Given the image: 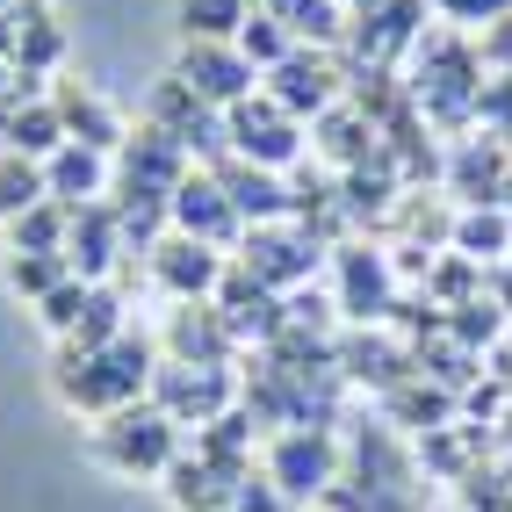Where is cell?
Masks as SVG:
<instances>
[{
	"label": "cell",
	"instance_id": "1",
	"mask_svg": "<svg viewBox=\"0 0 512 512\" xmlns=\"http://www.w3.org/2000/svg\"><path fill=\"white\" fill-rule=\"evenodd\" d=\"M152 375H159V347L145 332H123V339H109V347H94V354L58 347L51 390L73 404V412L109 419V412H123V404H145L152 397Z\"/></svg>",
	"mask_w": 512,
	"mask_h": 512
},
{
	"label": "cell",
	"instance_id": "2",
	"mask_svg": "<svg viewBox=\"0 0 512 512\" xmlns=\"http://www.w3.org/2000/svg\"><path fill=\"white\" fill-rule=\"evenodd\" d=\"M87 448H94L101 469H116V476H166L181 462V426L145 397V404H123V412L94 419Z\"/></svg>",
	"mask_w": 512,
	"mask_h": 512
},
{
	"label": "cell",
	"instance_id": "3",
	"mask_svg": "<svg viewBox=\"0 0 512 512\" xmlns=\"http://www.w3.org/2000/svg\"><path fill=\"white\" fill-rule=\"evenodd\" d=\"M303 130L311 123H296L275 94H246L238 109H224V152L246 166H267V174H289V166H303V145H311Z\"/></svg>",
	"mask_w": 512,
	"mask_h": 512
},
{
	"label": "cell",
	"instance_id": "4",
	"mask_svg": "<svg viewBox=\"0 0 512 512\" xmlns=\"http://www.w3.org/2000/svg\"><path fill=\"white\" fill-rule=\"evenodd\" d=\"M238 267H246L253 282L296 296L303 282H311V267H318V238L303 231L296 217H282V224H246V238H238Z\"/></svg>",
	"mask_w": 512,
	"mask_h": 512
},
{
	"label": "cell",
	"instance_id": "5",
	"mask_svg": "<svg viewBox=\"0 0 512 512\" xmlns=\"http://www.w3.org/2000/svg\"><path fill=\"white\" fill-rule=\"evenodd\" d=\"M260 94H275L296 123H318L325 109H339V101H347V73H339V58H332V51L296 44V51L275 65V73L260 80Z\"/></svg>",
	"mask_w": 512,
	"mask_h": 512
},
{
	"label": "cell",
	"instance_id": "6",
	"mask_svg": "<svg viewBox=\"0 0 512 512\" xmlns=\"http://www.w3.org/2000/svg\"><path fill=\"white\" fill-rule=\"evenodd\" d=\"M426 37V0H354L347 8V37L361 65H390V58H412Z\"/></svg>",
	"mask_w": 512,
	"mask_h": 512
},
{
	"label": "cell",
	"instance_id": "7",
	"mask_svg": "<svg viewBox=\"0 0 512 512\" xmlns=\"http://www.w3.org/2000/svg\"><path fill=\"white\" fill-rule=\"evenodd\" d=\"M267 476L282 484V498H325L339 484V448H332V433L318 426H282L275 440H267Z\"/></svg>",
	"mask_w": 512,
	"mask_h": 512
},
{
	"label": "cell",
	"instance_id": "8",
	"mask_svg": "<svg viewBox=\"0 0 512 512\" xmlns=\"http://www.w3.org/2000/svg\"><path fill=\"white\" fill-rule=\"evenodd\" d=\"M145 123H159L166 138H174L188 159H202V166H217V159H224V109H210V101H202L195 87H181L174 73L152 87Z\"/></svg>",
	"mask_w": 512,
	"mask_h": 512
},
{
	"label": "cell",
	"instance_id": "9",
	"mask_svg": "<svg viewBox=\"0 0 512 512\" xmlns=\"http://www.w3.org/2000/svg\"><path fill=\"white\" fill-rule=\"evenodd\" d=\"M231 397H238V383H231L224 368H188V361H166V354H159L152 404H159L174 426H210V419H224Z\"/></svg>",
	"mask_w": 512,
	"mask_h": 512
},
{
	"label": "cell",
	"instance_id": "10",
	"mask_svg": "<svg viewBox=\"0 0 512 512\" xmlns=\"http://www.w3.org/2000/svg\"><path fill=\"white\" fill-rule=\"evenodd\" d=\"M166 210H174L181 238H202V246H217V253H231L238 238H246V217L231 210V195H224V181L210 174V166H195V174L166 195Z\"/></svg>",
	"mask_w": 512,
	"mask_h": 512
},
{
	"label": "cell",
	"instance_id": "11",
	"mask_svg": "<svg viewBox=\"0 0 512 512\" xmlns=\"http://www.w3.org/2000/svg\"><path fill=\"white\" fill-rule=\"evenodd\" d=\"M231 275V260L217 246H202V238H181V231H166L159 246H152V282L174 296V303H210Z\"/></svg>",
	"mask_w": 512,
	"mask_h": 512
},
{
	"label": "cell",
	"instance_id": "12",
	"mask_svg": "<svg viewBox=\"0 0 512 512\" xmlns=\"http://www.w3.org/2000/svg\"><path fill=\"white\" fill-rule=\"evenodd\" d=\"M174 80L195 87L210 109H238L246 94H260V73L246 65V51H238V44H181Z\"/></svg>",
	"mask_w": 512,
	"mask_h": 512
},
{
	"label": "cell",
	"instance_id": "13",
	"mask_svg": "<svg viewBox=\"0 0 512 512\" xmlns=\"http://www.w3.org/2000/svg\"><path fill=\"white\" fill-rule=\"evenodd\" d=\"M195 174V159L166 138L159 123H145V130H130V138L116 145V181L123 188H145V195H174L181 181Z\"/></svg>",
	"mask_w": 512,
	"mask_h": 512
},
{
	"label": "cell",
	"instance_id": "14",
	"mask_svg": "<svg viewBox=\"0 0 512 512\" xmlns=\"http://www.w3.org/2000/svg\"><path fill=\"white\" fill-rule=\"evenodd\" d=\"M339 311H347L354 325H375V318H383L390 311V296H397V275H390V260L383 253H375V246H339Z\"/></svg>",
	"mask_w": 512,
	"mask_h": 512
},
{
	"label": "cell",
	"instance_id": "15",
	"mask_svg": "<svg viewBox=\"0 0 512 512\" xmlns=\"http://www.w3.org/2000/svg\"><path fill=\"white\" fill-rule=\"evenodd\" d=\"M210 174L224 181V195H231V210L246 217V224H282V217H296V195H289V174H267V166H246V159H217Z\"/></svg>",
	"mask_w": 512,
	"mask_h": 512
},
{
	"label": "cell",
	"instance_id": "16",
	"mask_svg": "<svg viewBox=\"0 0 512 512\" xmlns=\"http://www.w3.org/2000/svg\"><path fill=\"white\" fill-rule=\"evenodd\" d=\"M123 253H130V246H123L116 210H109V202H80V210H73V238H65L73 275H80V282H109Z\"/></svg>",
	"mask_w": 512,
	"mask_h": 512
},
{
	"label": "cell",
	"instance_id": "17",
	"mask_svg": "<svg viewBox=\"0 0 512 512\" xmlns=\"http://www.w3.org/2000/svg\"><path fill=\"white\" fill-rule=\"evenodd\" d=\"M44 181H51V195L65 202V210H80V202H109V188H116V159L94 152V145H80V138H65V145L44 159Z\"/></svg>",
	"mask_w": 512,
	"mask_h": 512
},
{
	"label": "cell",
	"instance_id": "18",
	"mask_svg": "<svg viewBox=\"0 0 512 512\" xmlns=\"http://www.w3.org/2000/svg\"><path fill=\"white\" fill-rule=\"evenodd\" d=\"M231 325L217 303H181L174 325H166V361H188V368H224L231 361Z\"/></svg>",
	"mask_w": 512,
	"mask_h": 512
},
{
	"label": "cell",
	"instance_id": "19",
	"mask_svg": "<svg viewBox=\"0 0 512 512\" xmlns=\"http://www.w3.org/2000/svg\"><path fill=\"white\" fill-rule=\"evenodd\" d=\"M51 109L65 116V138H80V145L109 152V159H116V145L130 138L123 116H116V109H109V101H101L87 80H58V87H51Z\"/></svg>",
	"mask_w": 512,
	"mask_h": 512
},
{
	"label": "cell",
	"instance_id": "20",
	"mask_svg": "<svg viewBox=\"0 0 512 512\" xmlns=\"http://www.w3.org/2000/svg\"><path fill=\"white\" fill-rule=\"evenodd\" d=\"M0 145H8V152H29V159H51V152L65 145V116L51 109V94L8 101V109H0Z\"/></svg>",
	"mask_w": 512,
	"mask_h": 512
},
{
	"label": "cell",
	"instance_id": "21",
	"mask_svg": "<svg viewBox=\"0 0 512 512\" xmlns=\"http://www.w3.org/2000/svg\"><path fill=\"white\" fill-rule=\"evenodd\" d=\"M455 253L462 260H476V267H484V275H491V267L498 260H512V210H505V202H476V210H455Z\"/></svg>",
	"mask_w": 512,
	"mask_h": 512
},
{
	"label": "cell",
	"instance_id": "22",
	"mask_svg": "<svg viewBox=\"0 0 512 512\" xmlns=\"http://www.w3.org/2000/svg\"><path fill=\"white\" fill-rule=\"evenodd\" d=\"M448 188L462 195V210H476V202H512V159H505L498 145H469V138H462Z\"/></svg>",
	"mask_w": 512,
	"mask_h": 512
},
{
	"label": "cell",
	"instance_id": "23",
	"mask_svg": "<svg viewBox=\"0 0 512 512\" xmlns=\"http://www.w3.org/2000/svg\"><path fill=\"white\" fill-rule=\"evenodd\" d=\"M231 491H238V476L217 469V462H202V455H181L174 469H166V498H174L181 512H231Z\"/></svg>",
	"mask_w": 512,
	"mask_h": 512
},
{
	"label": "cell",
	"instance_id": "24",
	"mask_svg": "<svg viewBox=\"0 0 512 512\" xmlns=\"http://www.w3.org/2000/svg\"><path fill=\"white\" fill-rule=\"evenodd\" d=\"M375 138H383V130H375V123L354 109V101H339V109H325V116H318V152H325L332 174H347V166L375 159Z\"/></svg>",
	"mask_w": 512,
	"mask_h": 512
},
{
	"label": "cell",
	"instance_id": "25",
	"mask_svg": "<svg viewBox=\"0 0 512 512\" xmlns=\"http://www.w3.org/2000/svg\"><path fill=\"white\" fill-rule=\"evenodd\" d=\"M260 0H174L181 44H238V29L253 22Z\"/></svg>",
	"mask_w": 512,
	"mask_h": 512
},
{
	"label": "cell",
	"instance_id": "26",
	"mask_svg": "<svg viewBox=\"0 0 512 512\" xmlns=\"http://www.w3.org/2000/svg\"><path fill=\"white\" fill-rule=\"evenodd\" d=\"M37 202H51L44 159H29V152H8V145H0V224L29 217V210H37Z\"/></svg>",
	"mask_w": 512,
	"mask_h": 512
},
{
	"label": "cell",
	"instance_id": "27",
	"mask_svg": "<svg viewBox=\"0 0 512 512\" xmlns=\"http://www.w3.org/2000/svg\"><path fill=\"white\" fill-rule=\"evenodd\" d=\"M0 282H8L15 296H29V303H44L51 289L73 282V260H65V253H8V260H0Z\"/></svg>",
	"mask_w": 512,
	"mask_h": 512
},
{
	"label": "cell",
	"instance_id": "28",
	"mask_svg": "<svg viewBox=\"0 0 512 512\" xmlns=\"http://www.w3.org/2000/svg\"><path fill=\"white\" fill-rule=\"evenodd\" d=\"M65 238H73V210L51 195V202H37L29 217L8 224V253H65Z\"/></svg>",
	"mask_w": 512,
	"mask_h": 512
},
{
	"label": "cell",
	"instance_id": "29",
	"mask_svg": "<svg viewBox=\"0 0 512 512\" xmlns=\"http://www.w3.org/2000/svg\"><path fill=\"white\" fill-rule=\"evenodd\" d=\"M238 51H246V65H253V73L267 80V73H275V65L296 51V29L282 22V15H267V8H253V22L246 29H238Z\"/></svg>",
	"mask_w": 512,
	"mask_h": 512
},
{
	"label": "cell",
	"instance_id": "30",
	"mask_svg": "<svg viewBox=\"0 0 512 512\" xmlns=\"http://www.w3.org/2000/svg\"><path fill=\"white\" fill-rule=\"evenodd\" d=\"M87 296H94V282H65V289H51L44 303H37V318H44V332L58 339V347H65V339H73V325H80V311H87Z\"/></svg>",
	"mask_w": 512,
	"mask_h": 512
},
{
	"label": "cell",
	"instance_id": "31",
	"mask_svg": "<svg viewBox=\"0 0 512 512\" xmlns=\"http://www.w3.org/2000/svg\"><path fill=\"white\" fill-rule=\"evenodd\" d=\"M448 29H491L498 15H512V0H426Z\"/></svg>",
	"mask_w": 512,
	"mask_h": 512
},
{
	"label": "cell",
	"instance_id": "32",
	"mask_svg": "<svg viewBox=\"0 0 512 512\" xmlns=\"http://www.w3.org/2000/svg\"><path fill=\"white\" fill-rule=\"evenodd\" d=\"M231 512H289V498H282V484L267 469L260 476L246 469V476H238V491H231Z\"/></svg>",
	"mask_w": 512,
	"mask_h": 512
},
{
	"label": "cell",
	"instance_id": "33",
	"mask_svg": "<svg viewBox=\"0 0 512 512\" xmlns=\"http://www.w3.org/2000/svg\"><path fill=\"white\" fill-rule=\"evenodd\" d=\"M476 51H484L491 73H512V15H498V22L484 29V44H476Z\"/></svg>",
	"mask_w": 512,
	"mask_h": 512
},
{
	"label": "cell",
	"instance_id": "34",
	"mask_svg": "<svg viewBox=\"0 0 512 512\" xmlns=\"http://www.w3.org/2000/svg\"><path fill=\"white\" fill-rule=\"evenodd\" d=\"M347 8H354V0H347Z\"/></svg>",
	"mask_w": 512,
	"mask_h": 512
}]
</instances>
